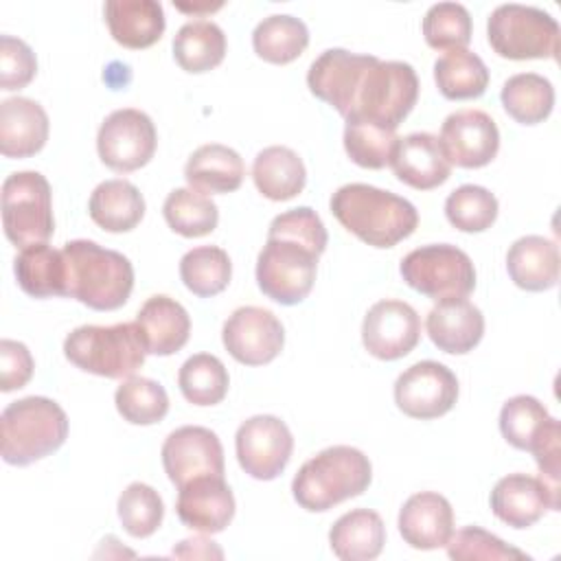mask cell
Returning <instances> with one entry per match:
<instances>
[{
	"label": "cell",
	"mask_w": 561,
	"mask_h": 561,
	"mask_svg": "<svg viewBox=\"0 0 561 561\" xmlns=\"http://www.w3.org/2000/svg\"><path fill=\"white\" fill-rule=\"evenodd\" d=\"M423 37L436 50H458L471 42V15L460 2H436L423 18Z\"/></svg>",
	"instance_id": "f6af8a7d"
},
{
	"label": "cell",
	"mask_w": 561,
	"mask_h": 561,
	"mask_svg": "<svg viewBox=\"0 0 561 561\" xmlns=\"http://www.w3.org/2000/svg\"><path fill=\"white\" fill-rule=\"evenodd\" d=\"M252 180L263 197L272 202H287L305 188L307 169L294 149L272 145L256 153L252 162Z\"/></svg>",
	"instance_id": "4dcf8cb0"
},
{
	"label": "cell",
	"mask_w": 561,
	"mask_h": 561,
	"mask_svg": "<svg viewBox=\"0 0 561 561\" xmlns=\"http://www.w3.org/2000/svg\"><path fill=\"white\" fill-rule=\"evenodd\" d=\"M329 206L351 234L373 248H392L419 226L412 202L373 184H344L331 195Z\"/></svg>",
	"instance_id": "7a4b0ae2"
},
{
	"label": "cell",
	"mask_w": 561,
	"mask_h": 561,
	"mask_svg": "<svg viewBox=\"0 0 561 561\" xmlns=\"http://www.w3.org/2000/svg\"><path fill=\"white\" fill-rule=\"evenodd\" d=\"M103 15L114 42L131 50L153 46L167 26L158 0H107Z\"/></svg>",
	"instance_id": "484cf974"
},
{
	"label": "cell",
	"mask_w": 561,
	"mask_h": 561,
	"mask_svg": "<svg viewBox=\"0 0 561 561\" xmlns=\"http://www.w3.org/2000/svg\"><path fill=\"white\" fill-rule=\"evenodd\" d=\"M116 511L127 535L136 539L153 535L164 517V504L160 493L145 482L127 484L125 491L118 495Z\"/></svg>",
	"instance_id": "ee69618b"
},
{
	"label": "cell",
	"mask_w": 561,
	"mask_h": 561,
	"mask_svg": "<svg viewBox=\"0 0 561 561\" xmlns=\"http://www.w3.org/2000/svg\"><path fill=\"white\" fill-rule=\"evenodd\" d=\"M46 110L26 96H11L0 103V151L4 158H28L42 151L48 140Z\"/></svg>",
	"instance_id": "cb8c5ba5"
},
{
	"label": "cell",
	"mask_w": 561,
	"mask_h": 561,
	"mask_svg": "<svg viewBox=\"0 0 561 561\" xmlns=\"http://www.w3.org/2000/svg\"><path fill=\"white\" fill-rule=\"evenodd\" d=\"M114 403L118 414L131 425H153L169 412L167 390L158 381L138 375L121 381L114 392Z\"/></svg>",
	"instance_id": "60d3db41"
},
{
	"label": "cell",
	"mask_w": 561,
	"mask_h": 561,
	"mask_svg": "<svg viewBox=\"0 0 561 561\" xmlns=\"http://www.w3.org/2000/svg\"><path fill=\"white\" fill-rule=\"evenodd\" d=\"M180 522L202 535L221 533L234 517V495L224 476H202L178 489Z\"/></svg>",
	"instance_id": "ffe728a7"
},
{
	"label": "cell",
	"mask_w": 561,
	"mask_h": 561,
	"mask_svg": "<svg viewBox=\"0 0 561 561\" xmlns=\"http://www.w3.org/2000/svg\"><path fill=\"white\" fill-rule=\"evenodd\" d=\"M180 11H193V13H197V11H213V9H219L221 7V2H217V4H193V7H188V4H175Z\"/></svg>",
	"instance_id": "816d5d0a"
},
{
	"label": "cell",
	"mask_w": 561,
	"mask_h": 561,
	"mask_svg": "<svg viewBox=\"0 0 561 561\" xmlns=\"http://www.w3.org/2000/svg\"><path fill=\"white\" fill-rule=\"evenodd\" d=\"M344 121V149L355 164L364 169H383L390 164L399 140L397 129L364 116H348Z\"/></svg>",
	"instance_id": "8d00e7d4"
},
{
	"label": "cell",
	"mask_w": 561,
	"mask_h": 561,
	"mask_svg": "<svg viewBox=\"0 0 561 561\" xmlns=\"http://www.w3.org/2000/svg\"><path fill=\"white\" fill-rule=\"evenodd\" d=\"M33 355L26 344L4 337L0 342V390L11 392L24 388L33 377Z\"/></svg>",
	"instance_id": "c3c4849f"
},
{
	"label": "cell",
	"mask_w": 561,
	"mask_h": 561,
	"mask_svg": "<svg viewBox=\"0 0 561 561\" xmlns=\"http://www.w3.org/2000/svg\"><path fill=\"white\" fill-rule=\"evenodd\" d=\"M2 228L18 248L53 237V191L39 171H15L2 182Z\"/></svg>",
	"instance_id": "ba28073f"
},
{
	"label": "cell",
	"mask_w": 561,
	"mask_h": 561,
	"mask_svg": "<svg viewBox=\"0 0 561 561\" xmlns=\"http://www.w3.org/2000/svg\"><path fill=\"white\" fill-rule=\"evenodd\" d=\"M239 467L254 480L278 478L294 451V436L285 421L272 414L245 419L234 436Z\"/></svg>",
	"instance_id": "7c38bea8"
},
{
	"label": "cell",
	"mask_w": 561,
	"mask_h": 561,
	"mask_svg": "<svg viewBox=\"0 0 561 561\" xmlns=\"http://www.w3.org/2000/svg\"><path fill=\"white\" fill-rule=\"evenodd\" d=\"M445 217L460 232H484L497 219V197L478 184H462L445 199Z\"/></svg>",
	"instance_id": "b9f144b4"
},
{
	"label": "cell",
	"mask_w": 561,
	"mask_h": 561,
	"mask_svg": "<svg viewBox=\"0 0 561 561\" xmlns=\"http://www.w3.org/2000/svg\"><path fill=\"white\" fill-rule=\"evenodd\" d=\"M18 285L33 298H53L68 294V272L61 250L48 243H35L20 250L13 261Z\"/></svg>",
	"instance_id": "1f68e13d"
},
{
	"label": "cell",
	"mask_w": 561,
	"mask_h": 561,
	"mask_svg": "<svg viewBox=\"0 0 561 561\" xmlns=\"http://www.w3.org/2000/svg\"><path fill=\"white\" fill-rule=\"evenodd\" d=\"M64 355L85 373L127 379L145 364L147 346L136 320L107 327L83 324L66 335Z\"/></svg>",
	"instance_id": "8992f818"
},
{
	"label": "cell",
	"mask_w": 561,
	"mask_h": 561,
	"mask_svg": "<svg viewBox=\"0 0 561 561\" xmlns=\"http://www.w3.org/2000/svg\"><path fill=\"white\" fill-rule=\"evenodd\" d=\"M416 99L419 77L410 64L375 59L359 79L348 116H364L397 129L416 105Z\"/></svg>",
	"instance_id": "9c48e42d"
},
{
	"label": "cell",
	"mask_w": 561,
	"mask_h": 561,
	"mask_svg": "<svg viewBox=\"0 0 561 561\" xmlns=\"http://www.w3.org/2000/svg\"><path fill=\"white\" fill-rule=\"evenodd\" d=\"M230 276V256L217 245H197L180 259V278L184 287L199 298H210L224 291Z\"/></svg>",
	"instance_id": "f35d334b"
},
{
	"label": "cell",
	"mask_w": 561,
	"mask_h": 561,
	"mask_svg": "<svg viewBox=\"0 0 561 561\" xmlns=\"http://www.w3.org/2000/svg\"><path fill=\"white\" fill-rule=\"evenodd\" d=\"M438 142L449 160L460 169L486 167L500 149L495 121L482 110H458L443 121Z\"/></svg>",
	"instance_id": "e0dca14e"
},
{
	"label": "cell",
	"mask_w": 561,
	"mask_h": 561,
	"mask_svg": "<svg viewBox=\"0 0 561 561\" xmlns=\"http://www.w3.org/2000/svg\"><path fill=\"white\" fill-rule=\"evenodd\" d=\"M548 421L550 414L546 405L530 394L511 397L500 410V432L504 440L515 449L524 451H530L533 443L543 432Z\"/></svg>",
	"instance_id": "7bdbcfd3"
},
{
	"label": "cell",
	"mask_w": 561,
	"mask_h": 561,
	"mask_svg": "<svg viewBox=\"0 0 561 561\" xmlns=\"http://www.w3.org/2000/svg\"><path fill=\"white\" fill-rule=\"evenodd\" d=\"M221 342L239 364L263 366L283 351L285 329L270 309L245 305L234 309L224 322Z\"/></svg>",
	"instance_id": "5bb4252c"
},
{
	"label": "cell",
	"mask_w": 561,
	"mask_h": 561,
	"mask_svg": "<svg viewBox=\"0 0 561 561\" xmlns=\"http://www.w3.org/2000/svg\"><path fill=\"white\" fill-rule=\"evenodd\" d=\"M434 81L438 92L449 101L478 99L489 85V68L480 55L467 48L447 50L434 64Z\"/></svg>",
	"instance_id": "836d02e7"
},
{
	"label": "cell",
	"mask_w": 561,
	"mask_h": 561,
	"mask_svg": "<svg viewBox=\"0 0 561 561\" xmlns=\"http://www.w3.org/2000/svg\"><path fill=\"white\" fill-rule=\"evenodd\" d=\"M327 228L309 206L276 215L256 259V285L278 305L302 302L318 272V259L327 248Z\"/></svg>",
	"instance_id": "6da1fadb"
},
{
	"label": "cell",
	"mask_w": 561,
	"mask_h": 561,
	"mask_svg": "<svg viewBox=\"0 0 561 561\" xmlns=\"http://www.w3.org/2000/svg\"><path fill=\"white\" fill-rule=\"evenodd\" d=\"M559 245L541 234H526L513 241L506 252L511 280L526 291H546L559 283Z\"/></svg>",
	"instance_id": "4316f807"
},
{
	"label": "cell",
	"mask_w": 561,
	"mask_h": 561,
	"mask_svg": "<svg viewBox=\"0 0 561 561\" xmlns=\"http://www.w3.org/2000/svg\"><path fill=\"white\" fill-rule=\"evenodd\" d=\"M486 37L504 59H557L559 53V24L557 20L528 4H500L491 11L486 22Z\"/></svg>",
	"instance_id": "52a82bcc"
},
{
	"label": "cell",
	"mask_w": 561,
	"mask_h": 561,
	"mask_svg": "<svg viewBox=\"0 0 561 561\" xmlns=\"http://www.w3.org/2000/svg\"><path fill=\"white\" fill-rule=\"evenodd\" d=\"M397 526L408 546L436 550L443 548L454 533V508L445 495L421 491L403 502Z\"/></svg>",
	"instance_id": "7402d4cb"
},
{
	"label": "cell",
	"mask_w": 561,
	"mask_h": 561,
	"mask_svg": "<svg viewBox=\"0 0 561 561\" xmlns=\"http://www.w3.org/2000/svg\"><path fill=\"white\" fill-rule=\"evenodd\" d=\"M458 401V379L440 362L423 359L405 368L394 381L397 408L421 421L447 414Z\"/></svg>",
	"instance_id": "4fadbf2b"
},
{
	"label": "cell",
	"mask_w": 561,
	"mask_h": 561,
	"mask_svg": "<svg viewBox=\"0 0 561 561\" xmlns=\"http://www.w3.org/2000/svg\"><path fill=\"white\" fill-rule=\"evenodd\" d=\"M136 324L142 333L147 353L160 357L178 353L191 335L188 311L175 298L164 294L145 300L136 313Z\"/></svg>",
	"instance_id": "d4e9b609"
},
{
	"label": "cell",
	"mask_w": 561,
	"mask_h": 561,
	"mask_svg": "<svg viewBox=\"0 0 561 561\" xmlns=\"http://www.w3.org/2000/svg\"><path fill=\"white\" fill-rule=\"evenodd\" d=\"M493 515L511 528H530L546 511H559V489L541 476L508 473L500 478L489 497Z\"/></svg>",
	"instance_id": "ac0fdd59"
},
{
	"label": "cell",
	"mask_w": 561,
	"mask_h": 561,
	"mask_svg": "<svg viewBox=\"0 0 561 561\" xmlns=\"http://www.w3.org/2000/svg\"><path fill=\"white\" fill-rule=\"evenodd\" d=\"M88 213L105 232H129L145 217V197L129 180H105L92 191Z\"/></svg>",
	"instance_id": "f546056e"
},
{
	"label": "cell",
	"mask_w": 561,
	"mask_h": 561,
	"mask_svg": "<svg viewBox=\"0 0 561 561\" xmlns=\"http://www.w3.org/2000/svg\"><path fill=\"white\" fill-rule=\"evenodd\" d=\"M173 57L191 75L217 68L226 57V35L210 20H191L173 37Z\"/></svg>",
	"instance_id": "d6a6232c"
},
{
	"label": "cell",
	"mask_w": 561,
	"mask_h": 561,
	"mask_svg": "<svg viewBox=\"0 0 561 561\" xmlns=\"http://www.w3.org/2000/svg\"><path fill=\"white\" fill-rule=\"evenodd\" d=\"M37 75V59L33 48L13 35L0 37V88L22 90Z\"/></svg>",
	"instance_id": "7dc6e473"
},
{
	"label": "cell",
	"mask_w": 561,
	"mask_h": 561,
	"mask_svg": "<svg viewBox=\"0 0 561 561\" xmlns=\"http://www.w3.org/2000/svg\"><path fill=\"white\" fill-rule=\"evenodd\" d=\"M162 467L178 489L202 476H224L221 440L202 425L178 427L162 443Z\"/></svg>",
	"instance_id": "2e32d148"
},
{
	"label": "cell",
	"mask_w": 561,
	"mask_h": 561,
	"mask_svg": "<svg viewBox=\"0 0 561 561\" xmlns=\"http://www.w3.org/2000/svg\"><path fill=\"white\" fill-rule=\"evenodd\" d=\"M425 329L434 346L451 355H465L480 344L484 316L467 298H445L430 309Z\"/></svg>",
	"instance_id": "603a6c76"
},
{
	"label": "cell",
	"mask_w": 561,
	"mask_h": 561,
	"mask_svg": "<svg viewBox=\"0 0 561 561\" xmlns=\"http://www.w3.org/2000/svg\"><path fill=\"white\" fill-rule=\"evenodd\" d=\"M2 460L15 467L37 462L68 438V416L48 397H24L9 403L0 416Z\"/></svg>",
	"instance_id": "5b68a950"
},
{
	"label": "cell",
	"mask_w": 561,
	"mask_h": 561,
	"mask_svg": "<svg viewBox=\"0 0 561 561\" xmlns=\"http://www.w3.org/2000/svg\"><path fill=\"white\" fill-rule=\"evenodd\" d=\"M375 55H359L344 48H329L313 59L307 72V85L313 96L348 116L362 75L375 61Z\"/></svg>",
	"instance_id": "d6986e66"
},
{
	"label": "cell",
	"mask_w": 561,
	"mask_h": 561,
	"mask_svg": "<svg viewBox=\"0 0 561 561\" xmlns=\"http://www.w3.org/2000/svg\"><path fill=\"white\" fill-rule=\"evenodd\" d=\"M329 543L342 561L377 559L386 543V526L377 511L353 508L335 519L329 530Z\"/></svg>",
	"instance_id": "f1b7e54d"
},
{
	"label": "cell",
	"mask_w": 561,
	"mask_h": 561,
	"mask_svg": "<svg viewBox=\"0 0 561 561\" xmlns=\"http://www.w3.org/2000/svg\"><path fill=\"white\" fill-rule=\"evenodd\" d=\"M500 99L511 118L522 125H537L554 107V88L550 79L537 72H519L504 81Z\"/></svg>",
	"instance_id": "d590c367"
},
{
	"label": "cell",
	"mask_w": 561,
	"mask_h": 561,
	"mask_svg": "<svg viewBox=\"0 0 561 561\" xmlns=\"http://www.w3.org/2000/svg\"><path fill=\"white\" fill-rule=\"evenodd\" d=\"M184 178L191 188L204 195L232 193L245 178V164L232 147L208 142L188 156L184 164Z\"/></svg>",
	"instance_id": "83f0119b"
},
{
	"label": "cell",
	"mask_w": 561,
	"mask_h": 561,
	"mask_svg": "<svg viewBox=\"0 0 561 561\" xmlns=\"http://www.w3.org/2000/svg\"><path fill=\"white\" fill-rule=\"evenodd\" d=\"M447 546V554L454 561H513V559H530L519 548L504 543L493 533L480 526H465L451 533Z\"/></svg>",
	"instance_id": "bcb514c9"
},
{
	"label": "cell",
	"mask_w": 561,
	"mask_h": 561,
	"mask_svg": "<svg viewBox=\"0 0 561 561\" xmlns=\"http://www.w3.org/2000/svg\"><path fill=\"white\" fill-rule=\"evenodd\" d=\"M401 278L432 300L467 298L476 287L469 254L451 243H430L408 252L399 263Z\"/></svg>",
	"instance_id": "30bf717a"
},
{
	"label": "cell",
	"mask_w": 561,
	"mask_h": 561,
	"mask_svg": "<svg viewBox=\"0 0 561 561\" xmlns=\"http://www.w3.org/2000/svg\"><path fill=\"white\" fill-rule=\"evenodd\" d=\"M178 559H224V550L208 537H188L173 548Z\"/></svg>",
	"instance_id": "f907efd6"
},
{
	"label": "cell",
	"mask_w": 561,
	"mask_h": 561,
	"mask_svg": "<svg viewBox=\"0 0 561 561\" xmlns=\"http://www.w3.org/2000/svg\"><path fill=\"white\" fill-rule=\"evenodd\" d=\"M390 167L399 182L416 191L436 188L447 182L451 173V164L438 142V136L430 131H414L399 138Z\"/></svg>",
	"instance_id": "44dd1931"
},
{
	"label": "cell",
	"mask_w": 561,
	"mask_h": 561,
	"mask_svg": "<svg viewBox=\"0 0 561 561\" xmlns=\"http://www.w3.org/2000/svg\"><path fill=\"white\" fill-rule=\"evenodd\" d=\"M162 215L173 232L188 239L210 234L219 221L217 204L191 186L173 188L162 204Z\"/></svg>",
	"instance_id": "74e56055"
},
{
	"label": "cell",
	"mask_w": 561,
	"mask_h": 561,
	"mask_svg": "<svg viewBox=\"0 0 561 561\" xmlns=\"http://www.w3.org/2000/svg\"><path fill=\"white\" fill-rule=\"evenodd\" d=\"M61 252L68 272V298L94 311H114L127 302L134 289V267L125 254L88 239H72Z\"/></svg>",
	"instance_id": "277c9868"
},
{
	"label": "cell",
	"mask_w": 561,
	"mask_h": 561,
	"mask_svg": "<svg viewBox=\"0 0 561 561\" xmlns=\"http://www.w3.org/2000/svg\"><path fill=\"white\" fill-rule=\"evenodd\" d=\"M559 438H561V425L557 419L550 416L548 425L543 427V432L537 436V440L530 447L535 462L541 471V478L557 489H559V454H561Z\"/></svg>",
	"instance_id": "681fc988"
},
{
	"label": "cell",
	"mask_w": 561,
	"mask_h": 561,
	"mask_svg": "<svg viewBox=\"0 0 561 561\" xmlns=\"http://www.w3.org/2000/svg\"><path fill=\"white\" fill-rule=\"evenodd\" d=\"M309 44L307 24L287 13L263 18L252 33L254 53L270 64L283 66L298 59Z\"/></svg>",
	"instance_id": "e575fe53"
},
{
	"label": "cell",
	"mask_w": 561,
	"mask_h": 561,
	"mask_svg": "<svg viewBox=\"0 0 561 561\" xmlns=\"http://www.w3.org/2000/svg\"><path fill=\"white\" fill-rule=\"evenodd\" d=\"M421 340V318L412 305L386 298L375 302L362 322L364 348L383 362L405 357Z\"/></svg>",
	"instance_id": "9a60e30c"
},
{
	"label": "cell",
	"mask_w": 561,
	"mask_h": 561,
	"mask_svg": "<svg viewBox=\"0 0 561 561\" xmlns=\"http://www.w3.org/2000/svg\"><path fill=\"white\" fill-rule=\"evenodd\" d=\"M158 145L153 121L136 107L114 110L105 116L96 134V151L105 167L129 173L145 167Z\"/></svg>",
	"instance_id": "8fae6325"
},
{
	"label": "cell",
	"mask_w": 561,
	"mask_h": 561,
	"mask_svg": "<svg viewBox=\"0 0 561 561\" xmlns=\"http://www.w3.org/2000/svg\"><path fill=\"white\" fill-rule=\"evenodd\" d=\"M178 386L188 403L217 405L228 394L230 377L219 357L210 353H195L180 366Z\"/></svg>",
	"instance_id": "ab89813d"
},
{
	"label": "cell",
	"mask_w": 561,
	"mask_h": 561,
	"mask_svg": "<svg viewBox=\"0 0 561 561\" xmlns=\"http://www.w3.org/2000/svg\"><path fill=\"white\" fill-rule=\"evenodd\" d=\"M373 480V465L351 445H333L309 458L291 480V495L300 508L324 513L362 495Z\"/></svg>",
	"instance_id": "3957f363"
}]
</instances>
